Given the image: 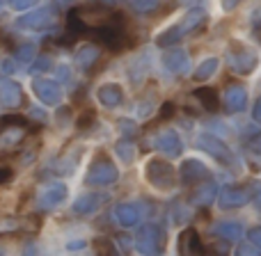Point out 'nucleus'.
Here are the masks:
<instances>
[{
    "mask_svg": "<svg viewBox=\"0 0 261 256\" xmlns=\"http://www.w3.org/2000/svg\"><path fill=\"white\" fill-rule=\"evenodd\" d=\"M12 176H14V172L9 169V167H0V185L7 183V181H12Z\"/></svg>",
    "mask_w": 261,
    "mask_h": 256,
    "instance_id": "20e7f679",
    "label": "nucleus"
},
{
    "mask_svg": "<svg viewBox=\"0 0 261 256\" xmlns=\"http://www.w3.org/2000/svg\"><path fill=\"white\" fill-rule=\"evenodd\" d=\"M92 119H94V110H85V115H83V117L76 122V126L78 128H87L92 124Z\"/></svg>",
    "mask_w": 261,
    "mask_h": 256,
    "instance_id": "7ed1b4c3",
    "label": "nucleus"
},
{
    "mask_svg": "<svg viewBox=\"0 0 261 256\" xmlns=\"http://www.w3.org/2000/svg\"><path fill=\"white\" fill-rule=\"evenodd\" d=\"M195 96H197L199 101H204V105H206L208 110H216L218 108V96L213 90H208V87H202V90L195 92Z\"/></svg>",
    "mask_w": 261,
    "mask_h": 256,
    "instance_id": "f257e3e1",
    "label": "nucleus"
},
{
    "mask_svg": "<svg viewBox=\"0 0 261 256\" xmlns=\"http://www.w3.org/2000/svg\"><path fill=\"white\" fill-rule=\"evenodd\" d=\"M7 124H14V126H18V128L30 126V122H28L25 117H21V115H5V117L0 119V126H7Z\"/></svg>",
    "mask_w": 261,
    "mask_h": 256,
    "instance_id": "f03ea898",
    "label": "nucleus"
}]
</instances>
